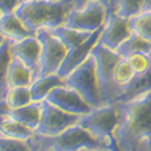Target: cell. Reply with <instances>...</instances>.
<instances>
[{
    "label": "cell",
    "instance_id": "1",
    "mask_svg": "<svg viewBox=\"0 0 151 151\" xmlns=\"http://www.w3.org/2000/svg\"><path fill=\"white\" fill-rule=\"evenodd\" d=\"M116 105L119 124L115 140L119 151H138L151 140V91Z\"/></svg>",
    "mask_w": 151,
    "mask_h": 151
},
{
    "label": "cell",
    "instance_id": "2",
    "mask_svg": "<svg viewBox=\"0 0 151 151\" xmlns=\"http://www.w3.org/2000/svg\"><path fill=\"white\" fill-rule=\"evenodd\" d=\"M73 9V0H23L15 14L24 26L35 33L39 29L64 26Z\"/></svg>",
    "mask_w": 151,
    "mask_h": 151
},
{
    "label": "cell",
    "instance_id": "3",
    "mask_svg": "<svg viewBox=\"0 0 151 151\" xmlns=\"http://www.w3.org/2000/svg\"><path fill=\"white\" fill-rule=\"evenodd\" d=\"M33 151H80L83 149L117 151L110 144L94 138L79 123L67 128L55 137L34 133L29 139Z\"/></svg>",
    "mask_w": 151,
    "mask_h": 151
},
{
    "label": "cell",
    "instance_id": "4",
    "mask_svg": "<svg viewBox=\"0 0 151 151\" xmlns=\"http://www.w3.org/2000/svg\"><path fill=\"white\" fill-rule=\"evenodd\" d=\"M91 55L96 60L98 87L103 104L116 103L121 94V90L114 82V70L122 57L116 51L105 47L100 42L96 44L91 51Z\"/></svg>",
    "mask_w": 151,
    "mask_h": 151
},
{
    "label": "cell",
    "instance_id": "5",
    "mask_svg": "<svg viewBox=\"0 0 151 151\" xmlns=\"http://www.w3.org/2000/svg\"><path fill=\"white\" fill-rule=\"evenodd\" d=\"M79 124L88 131L94 138L110 144L119 151L115 131L119 124V110L116 103L103 104L92 109L88 114L80 117Z\"/></svg>",
    "mask_w": 151,
    "mask_h": 151
},
{
    "label": "cell",
    "instance_id": "6",
    "mask_svg": "<svg viewBox=\"0 0 151 151\" xmlns=\"http://www.w3.org/2000/svg\"><path fill=\"white\" fill-rule=\"evenodd\" d=\"M64 81L68 87L76 91L93 109L103 105L97 80L96 60L92 55L64 78Z\"/></svg>",
    "mask_w": 151,
    "mask_h": 151
},
{
    "label": "cell",
    "instance_id": "7",
    "mask_svg": "<svg viewBox=\"0 0 151 151\" xmlns=\"http://www.w3.org/2000/svg\"><path fill=\"white\" fill-rule=\"evenodd\" d=\"M35 35L41 42V56L37 78L57 73L64 60L68 48L50 29H39L35 32Z\"/></svg>",
    "mask_w": 151,
    "mask_h": 151
},
{
    "label": "cell",
    "instance_id": "8",
    "mask_svg": "<svg viewBox=\"0 0 151 151\" xmlns=\"http://www.w3.org/2000/svg\"><path fill=\"white\" fill-rule=\"evenodd\" d=\"M108 14V7L103 3L99 0H91L80 9H73L64 26L92 33L104 27Z\"/></svg>",
    "mask_w": 151,
    "mask_h": 151
},
{
    "label": "cell",
    "instance_id": "9",
    "mask_svg": "<svg viewBox=\"0 0 151 151\" xmlns=\"http://www.w3.org/2000/svg\"><path fill=\"white\" fill-rule=\"evenodd\" d=\"M80 117L81 116L67 112L44 99L41 120L35 133L46 137H55L71 126L79 123Z\"/></svg>",
    "mask_w": 151,
    "mask_h": 151
},
{
    "label": "cell",
    "instance_id": "10",
    "mask_svg": "<svg viewBox=\"0 0 151 151\" xmlns=\"http://www.w3.org/2000/svg\"><path fill=\"white\" fill-rule=\"evenodd\" d=\"M45 99L57 108L79 116L88 114L93 109L76 91L67 85H62L53 88Z\"/></svg>",
    "mask_w": 151,
    "mask_h": 151
},
{
    "label": "cell",
    "instance_id": "11",
    "mask_svg": "<svg viewBox=\"0 0 151 151\" xmlns=\"http://www.w3.org/2000/svg\"><path fill=\"white\" fill-rule=\"evenodd\" d=\"M132 33L133 30L131 28L129 18L119 16L114 12H109L98 42L116 51L120 45L132 35Z\"/></svg>",
    "mask_w": 151,
    "mask_h": 151
},
{
    "label": "cell",
    "instance_id": "12",
    "mask_svg": "<svg viewBox=\"0 0 151 151\" xmlns=\"http://www.w3.org/2000/svg\"><path fill=\"white\" fill-rule=\"evenodd\" d=\"M11 52L12 56L21 59L33 71L35 80L39 74L41 56V42L36 35H30L23 40L11 42Z\"/></svg>",
    "mask_w": 151,
    "mask_h": 151
},
{
    "label": "cell",
    "instance_id": "13",
    "mask_svg": "<svg viewBox=\"0 0 151 151\" xmlns=\"http://www.w3.org/2000/svg\"><path fill=\"white\" fill-rule=\"evenodd\" d=\"M102 30H103V28H99V29L94 30L90 35L88 39L85 40L82 44L68 50V52L64 57V60H63L60 68L57 71V74L59 75V76L67 78L75 68H78L81 63L91 55L92 48L99 41V36H100Z\"/></svg>",
    "mask_w": 151,
    "mask_h": 151
},
{
    "label": "cell",
    "instance_id": "14",
    "mask_svg": "<svg viewBox=\"0 0 151 151\" xmlns=\"http://www.w3.org/2000/svg\"><path fill=\"white\" fill-rule=\"evenodd\" d=\"M41 112L42 100L41 102H32L28 105H24L17 109H9L5 115L17 120L26 127L35 132L41 120Z\"/></svg>",
    "mask_w": 151,
    "mask_h": 151
},
{
    "label": "cell",
    "instance_id": "15",
    "mask_svg": "<svg viewBox=\"0 0 151 151\" xmlns=\"http://www.w3.org/2000/svg\"><path fill=\"white\" fill-rule=\"evenodd\" d=\"M0 34L11 42H16L26 39L30 35H35L34 32L29 30L24 26L16 14H7L1 17L0 19Z\"/></svg>",
    "mask_w": 151,
    "mask_h": 151
},
{
    "label": "cell",
    "instance_id": "16",
    "mask_svg": "<svg viewBox=\"0 0 151 151\" xmlns=\"http://www.w3.org/2000/svg\"><path fill=\"white\" fill-rule=\"evenodd\" d=\"M33 81H34L33 71L21 59H18L17 57H12L7 71V88L30 86Z\"/></svg>",
    "mask_w": 151,
    "mask_h": 151
},
{
    "label": "cell",
    "instance_id": "17",
    "mask_svg": "<svg viewBox=\"0 0 151 151\" xmlns=\"http://www.w3.org/2000/svg\"><path fill=\"white\" fill-rule=\"evenodd\" d=\"M151 91V68L143 73L138 74L131 80V82L124 86L121 90V94L117 98V102H127L140 94H144L146 92Z\"/></svg>",
    "mask_w": 151,
    "mask_h": 151
},
{
    "label": "cell",
    "instance_id": "18",
    "mask_svg": "<svg viewBox=\"0 0 151 151\" xmlns=\"http://www.w3.org/2000/svg\"><path fill=\"white\" fill-rule=\"evenodd\" d=\"M62 85H65L64 78L59 76L57 73L35 79L33 83L30 85L33 102H41L53 88H56L58 86H62Z\"/></svg>",
    "mask_w": 151,
    "mask_h": 151
},
{
    "label": "cell",
    "instance_id": "19",
    "mask_svg": "<svg viewBox=\"0 0 151 151\" xmlns=\"http://www.w3.org/2000/svg\"><path fill=\"white\" fill-rule=\"evenodd\" d=\"M34 133V131L26 127L17 120L6 115H0V134H3L4 137L12 138V139L29 140Z\"/></svg>",
    "mask_w": 151,
    "mask_h": 151
},
{
    "label": "cell",
    "instance_id": "20",
    "mask_svg": "<svg viewBox=\"0 0 151 151\" xmlns=\"http://www.w3.org/2000/svg\"><path fill=\"white\" fill-rule=\"evenodd\" d=\"M50 30H51V33L55 36L58 37V39L62 41V44L64 45L68 50L82 44L85 40L88 39L90 35L93 33V32L91 33V32L74 29V28H70V27H67V26H59L57 28L50 29Z\"/></svg>",
    "mask_w": 151,
    "mask_h": 151
},
{
    "label": "cell",
    "instance_id": "21",
    "mask_svg": "<svg viewBox=\"0 0 151 151\" xmlns=\"http://www.w3.org/2000/svg\"><path fill=\"white\" fill-rule=\"evenodd\" d=\"M116 52L123 58L138 52L151 55V42L147 39H145L144 36L133 32L128 39L120 45V47L116 50Z\"/></svg>",
    "mask_w": 151,
    "mask_h": 151
},
{
    "label": "cell",
    "instance_id": "22",
    "mask_svg": "<svg viewBox=\"0 0 151 151\" xmlns=\"http://www.w3.org/2000/svg\"><path fill=\"white\" fill-rule=\"evenodd\" d=\"M4 99L10 106V109H17L24 105H28L33 102L30 86H22V87H11L7 88L4 94Z\"/></svg>",
    "mask_w": 151,
    "mask_h": 151
},
{
    "label": "cell",
    "instance_id": "23",
    "mask_svg": "<svg viewBox=\"0 0 151 151\" xmlns=\"http://www.w3.org/2000/svg\"><path fill=\"white\" fill-rule=\"evenodd\" d=\"M144 0H114L110 12L126 17L132 18L143 12Z\"/></svg>",
    "mask_w": 151,
    "mask_h": 151
},
{
    "label": "cell",
    "instance_id": "24",
    "mask_svg": "<svg viewBox=\"0 0 151 151\" xmlns=\"http://www.w3.org/2000/svg\"><path fill=\"white\" fill-rule=\"evenodd\" d=\"M12 57L14 56L11 52V41L5 40L0 46V92L3 96L7 91V71Z\"/></svg>",
    "mask_w": 151,
    "mask_h": 151
},
{
    "label": "cell",
    "instance_id": "25",
    "mask_svg": "<svg viewBox=\"0 0 151 151\" xmlns=\"http://www.w3.org/2000/svg\"><path fill=\"white\" fill-rule=\"evenodd\" d=\"M131 28L134 33L144 36L151 42V11H143L139 15L129 18Z\"/></svg>",
    "mask_w": 151,
    "mask_h": 151
},
{
    "label": "cell",
    "instance_id": "26",
    "mask_svg": "<svg viewBox=\"0 0 151 151\" xmlns=\"http://www.w3.org/2000/svg\"><path fill=\"white\" fill-rule=\"evenodd\" d=\"M135 76V74L129 65V63L127 62L126 58H121L120 62L116 64L115 70H114V82L119 87L120 90H122L124 86H127L131 80Z\"/></svg>",
    "mask_w": 151,
    "mask_h": 151
},
{
    "label": "cell",
    "instance_id": "27",
    "mask_svg": "<svg viewBox=\"0 0 151 151\" xmlns=\"http://www.w3.org/2000/svg\"><path fill=\"white\" fill-rule=\"evenodd\" d=\"M124 58L129 63V65L132 67L135 75L143 74L151 68V55L138 52V53H132Z\"/></svg>",
    "mask_w": 151,
    "mask_h": 151
},
{
    "label": "cell",
    "instance_id": "28",
    "mask_svg": "<svg viewBox=\"0 0 151 151\" xmlns=\"http://www.w3.org/2000/svg\"><path fill=\"white\" fill-rule=\"evenodd\" d=\"M0 151H33L29 140L12 139L0 134Z\"/></svg>",
    "mask_w": 151,
    "mask_h": 151
},
{
    "label": "cell",
    "instance_id": "29",
    "mask_svg": "<svg viewBox=\"0 0 151 151\" xmlns=\"http://www.w3.org/2000/svg\"><path fill=\"white\" fill-rule=\"evenodd\" d=\"M23 0H0V10L4 15L15 14L17 7L22 4Z\"/></svg>",
    "mask_w": 151,
    "mask_h": 151
},
{
    "label": "cell",
    "instance_id": "30",
    "mask_svg": "<svg viewBox=\"0 0 151 151\" xmlns=\"http://www.w3.org/2000/svg\"><path fill=\"white\" fill-rule=\"evenodd\" d=\"M73 1H74V9H80L83 5H86L88 1H91V0H73ZM99 1L103 3L108 7V11L110 12V10L112 7V1H114V0H99Z\"/></svg>",
    "mask_w": 151,
    "mask_h": 151
},
{
    "label": "cell",
    "instance_id": "31",
    "mask_svg": "<svg viewBox=\"0 0 151 151\" xmlns=\"http://www.w3.org/2000/svg\"><path fill=\"white\" fill-rule=\"evenodd\" d=\"M143 11H151V0H144Z\"/></svg>",
    "mask_w": 151,
    "mask_h": 151
},
{
    "label": "cell",
    "instance_id": "32",
    "mask_svg": "<svg viewBox=\"0 0 151 151\" xmlns=\"http://www.w3.org/2000/svg\"><path fill=\"white\" fill-rule=\"evenodd\" d=\"M138 151H151V140H149L147 143H145Z\"/></svg>",
    "mask_w": 151,
    "mask_h": 151
},
{
    "label": "cell",
    "instance_id": "33",
    "mask_svg": "<svg viewBox=\"0 0 151 151\" xmlns=\"http://www.w3.org/2000/svg\"><path fill=\"white\" fill-rule=\"evenodd\" d=\"M80 151H109V150H96V149H83Z\"/></svg>",
    "mask_w": 151,
    "mask_h": 151
},
{
    "label": "cell",
    "instance_id": "34",
    "mask_svg": "<svg viewBox=\"0 0 151 151\" xmlns=\"http://www.w3.org/2000/svg\"><path fill=\"white\" fill-rule=\"evenodd\" d=\"M5 40H6V39H5V37H4V36H3L1 34H0V46H1V45L4 44V41H5Z\"/></svg>",
    "mask_w": 151,
    "mask_h": 151
},
{
    "label": "cell",
    "instance_id": "35",
    "mask_svg": "<svg viewBox=\"0 0 151 151\" xmlns=\"http://www.w3.org/2000/svg\"><path fill=\"white\" fill-rule=\"evenodd\" d=\"M4 16V14H3V11L1 10H0V19H1V17Z\"/></svg>",
    "mask_w": 151,
    "mask_h": 151
},
{
    "label": "cell",
    "instance_id": "36",
    "mask_svg": "<svg viewBox=\"0 0 151 151\" xmlns=\"http://www.w3.org/2000/svg\"><path fill=\"white\" fill-rule=\"evenodd\" d=\"M3 97H4V96H3V93H1V92H0V98H3Z\"/></svg>",
    "mask_w": 151,
    "mask_h": 151
}]
</instances>
